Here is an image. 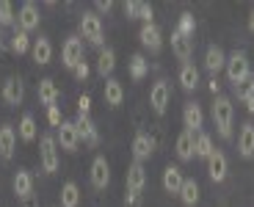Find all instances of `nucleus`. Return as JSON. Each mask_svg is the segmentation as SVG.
<instances>
[{"mask_svg": "<svg viewBox=\"0 0 254 207\" xmlns=\"http://www.w3.org/2000/svg\"><path fill=\"white\" fill-rule=\"evenodd\" d=\"M14 194H17V199H31V194H33V177H31V171H25V169H19L17 174H14Z\"/></svg>", "mask_w": 254, "mask_h": 207, "instance_id": "obj_23", "label": "nucleus"}, {"mask_svg": "<svg viewBox=\"0 0 254 207\" xmlns=\"http://www.w3.org/2000/svg\"><path fill=\"white\" fill-rule=\"evenodd\" d=\"M238 152L241 157H254V125L252 122H243L241 133H238Z\"/></svg>", "mask_w": 254, "mask_h": 207, "instance_id": "obj_20", "label": "nucleus"}, {"mask_svg": "<svg viewBox=\"0 0 254 207\" xmlns=\"http://www.w3.org/2000/svg\"><path fill=\"white\" fill-rule=\"evenodd\" d=\"M58 144H61V149L66 152H77V146H80V136H77V127L75 122H64L61 127H58Z\"/></svg>", "mask_w": 254, "mask_h": 207, "instance_id": "obj_15", "label": "nucleus"}, {"mask_svg": "<svg viewBox=\"0 0 254 207\" xmlns=\"http://www.w3.org/2000/svg\"><path fill=\"white\" fill-rule=\"evenodd\" d=\"M114 69H116V53H114V47H102L100 58H97V72L105 77V75H111Z\"/></svg>", "mask_w": 254, "mask_h": 207, "instance_id": "obj_28", "label": "nucleus"}, {"mask_svg": "<svg viewBox=\"0 0 254 207\" xmlns=\"http://www.w3.org/2000/svg\"><path fill=\"white\" fill-rule=\"evenodd\" d=\"M83 61V39L80 36H69L61 47V64L66 69H75Z\"/></svg>", "mask_w": 254, "mask_h": 207, "instance_id": "obj_6", "label": "nucleus"}, {"mask_svg": "<svg viewBox=\"0 0 254 207\" xmlns=\"http://www.w3.org/2000/svg\"><path fill=\"white\" fill-rule=\"evenodd\" d=\"M58 97H61V91H58L56 80H53V77H42V80H39V102L45 108H53L58 102Z\"/></svg>", "mask_w": 254, "mask_h": 207, "instance_id": "obj_21", "label": "nucleus"}, {"mask_svg": "<svg viewBox=\"0 0 254 207\" xmlns=\"http://www.w3.org/2000/svg\"><path fill=\"white\" fill-rule=\"evenodd\" d=\"M72 72H75V77H77V80H86V77L91 75V67H89V64H86V61H80V64H77L75 69H72Z\"/></svg>", "mask_w": 254, "mask_h": 207, "instance_id": "obj_42", "label": "nucleus"}, {"mask_svg": "<svg viewBox=\"0 0 254 207\" xmlns=\"http://www.w3.org/2000/svg\"><path fill=\"white\" fill-rule=\"evenodd\" d=\"M94 6H97V11H102V14H108L111 8H114V3H111V0H97Z\"/></svg>", "mask_w": 254, "mask_h": 207, "instance_id": "obj_44", "label": "nucleus"}, {"mask_svg": "<svg viewBox=\"0 0 254 207\" xmlns=\"http://www.w3.org/2000/svg\"><path fill=\"white\" fill-rule=\"evenodd\" d=\"M227 171H229V163H227V155L221 149H216L213 155L207 157V174L213 182H224L227 180Z\"/></svg>", "mask_w": 254, "mask_h": 207, "instance_id": "obj_14", "label": "nucleus"}, {"mask_svg": "<svg viewBox=\"0 0 254 207\" xmlns=\"http://www.w3.org/2000/svg\"><path fill=\"white\" fill-rule=\"evenodd\" d=\"M152 152H155V138L146 136V133H138L133 138V157L138 163H144L146 157H152Z\"/></svg>", "mask_w": 254, "mask_h": 207, "instance_id": "obj_19", "label": "nucleus"}, {"mask_svg": "<svg viewBox=\"0 0 254 207\" xmlns=\"http://www.w3.org/2000/svg\"><path fill=\"white\" fill-rule=\"evenodd\" d=\"M177 80H180V86L185 88V91H193V88L199 86V69L193 67V64H183L180 67V75H177Z\"/></svg>", "mask_w": 254, "mask_h": 207, "instance_id": "obj_26", "label": "nucleus"}, {"mask_svg": "<svg viewBox=\"0 0 254 207\" xmlns=\"http://www.w3.org/2000/svg\"><path fill=\"white\" fill-rule=\"evenodd\" d=\"M102 97H105V102H108L111 108H119L122 102H125V86H122V80L108 77V80H105V88H102Z\"/></svg>", "mask_w": 254, "mask_h": 207, "instance_id": "obj_22", "label": "nucleus"}, {"mask_svg": "<svg viewBox=\"0 0 254 207\" xmlns=\"http://www.w3.org/2000/svg\"><path fill=\"white\" fill-rule=\"evenodd\" d=\"M25 207H39V205H36V202H28V205H25Z\"/></svg>", "mask_w": 254, "mask_h": 207, "instance_id": "obj_47", "label": "nucleus"}, {"mask_svg": "<svg viewBox=\"0 0 254 207\" xmlns=\"http://www.w3.org/2000/svg\"><path fill=\"white\" fill-rule=\"evenodd\" d=\"M17 133H19V138L22 141H36V119H33V113H25L22 119H19V127H17Z\"/></svg>", "mask_w": 254, "mask_h": 207, "instance_id": "obj_31", "label": "nucleus"}, {"mask_svg": "<svg viewBox=\"0 0 254 207\" xmlns=\"http://www.w3.org/2000/svg\"><path fill=\"white\" fill-rule=\"evenodd\" d=\"M80 36L86 39V42L97 44V47L102 44V39H105V28H102V19L97 17L94 11H83V17H80Z\"/></svg>", "mask_w": 254, "mask_h": 207, "instance_id": "obj_4", "label": "nucleus"}, {"mask_svg": "<svg viewBox=\"0 0 254 207\" xmlns=\"http://www.w3.org/2000/svg\"><path fill=\"white\" fill-rule=\"evenodd\" d=\"M138 39H141V44H144L149 53H158L160 47H163V33H160V28L155 25V22H146V25H141Z\"/></svg>", "mask_w": 254, "mask_h": 207, "instance_id": "obj_12", "label": "nucleus"}, {"mask_svg": "<svg viewBox=\"0 0 254 207\" xmlns=\"http://www.w3.org/2000/svg\"><path fill=\"white\" fill-rule=\"evenodd\" d=\"M75 127H77V136H80V141H86L89 146H97V144H100V130H97V125H94V119H91V116H83V113H77Z\"/></svg>", "mask_w": 254, "mask_h": 207, "instance_id": "obj_9", "label": "nucleus"}, {"mask_svg": "<svg viewBox=\"0 0 254 207\" xmlns=\"http://www.w3.org/2000/svg\"><path fill=\"white\" fill-rule=\"evenodd\" d=\"M122 8H125V17L127 19L138 17V0H125V6H122Z\"/></svg>", "mask_w": 254, "mask_h": 207, "instance_id": "obj_39", "label": "nucleus"}, {"mask_svg": "<svg viewBox=\"0 0 254 207\" xmlns=\"http://www.w3.org/2000/svg\"><path fill=\"white\" fill-rule=\"evenodd\" d=\"M53 58V44L47 36H39L36 42H33V61L39 64V67H47Z\"/></svg>", "mask_w": 254, "mask_h": 207, "instance_id": "obj_25", "label": "nucleus"}, {"mask_svg": "<svg viewBox=\"0 0 254 207\" xmlns=\"http://www.w3.org/2000/svg\"><path fill=\"white\" fill-rule=\"evenodd\" d=\"M232 119H235L232 100L218 94L216 100H213V122H216L218 136H221V138H232Z\"/></svg>", "mask_w": 254, "mask_h": 207, "instance_id": "obj_2", "label": "nucleus"}, {"mask_svg": "<svg viewBox=\"0 0 254 207\" xmlns=\"http://www.w3.org/2000/svg\"><path fill=\"white\" fill-rule=\"evenodd\" d=\"M39 163L47 174L58 171V141L53 136H42L39 138Z\"/></svg>", "mask_w": 254, "mask_h": 207, "instance_id": "obj_3", "label": "nucleus"}, {"mask_svg": "<svg viewBox=\"0 0 254 207\" xmlns=\"http://www.w3.org/2000/svg\"><path fill=\"white\" fill-rule=\"evenodd\" d=\"M169 100H172V86L169 80H158L152 88H149V105L158 116H163L166 108H169Z\"/></svg>", "mask_w": 254, "mask_h": 207, "instance_id": "obj_5", "label": "nucleus"}, {"mask_svg": "<svg viewBox=\"0 0 254 207\" xmlns=\"http://www.w3.org/2000/svg\"><path fill=\"white\" fill-rule=\"evenodd\" d=\"M238 97L243 100L246 111L254 113V77H249V80H246V88H241V91H238Z\"/></svg>", "mask_w": 254, "mask_h": 207, "instance_id": "obj_37", "label": "nucleus"}, {"mask_svg": "<svg viewBox=\"0 0 254 207\" xmlns=\"http://www.w3.org/2000/svg\"><path fill=\"white\" fill-rule=\"evenodd\" d=\"M213 152H216V149H213V138H210L207 133H196V155L207 160Z\"/></svg>", "mask_w": 254, "mask_h": 207, "instance_id": "obj_34", "label": "nucleus"}, {"mask_svg": "<svg viewBox=\"0 0 254 207\" xmlns=\"http://www.w3.org/2000/svg\"><path fill=\"white\" fill-rule=\"evenodd\" d=\"M125 185H127V191H133V194H141V191H144V185H146V171H144V163L133 160V163L127 166Z\"/></svg>", "mask_w": 254, "mask_h": 207, "instance_id": "obj_13", "label": "nucleus"}, {"mask_svg": "<svg viewBox=\"0 0 254 207\" xmlns=\"http://www.w3.org/2000/svg\"><path fill=\"white\" fill-rule=\"evenodd\" d=\"M224 67H227V56H224V50L218 47V44H210L207 53H204V69L216 77Z\"/></svg>", "mask_w": 254, "mask_h": 207, "instance_id": "obj_16", "label": "nucleus"}, {"mask_svg": "<svg viewBox=\"0 0 254 207\" xmlns=\"http://www.w3.org/2000/svg\"><path fill=\"white\" fill-rule=\"evenodd\" d=\"M47 122H50L53 127H61V125H64V119H61V111H58V105L47 108Z\"/></svg>", "mask_w": 254, "mask_h": 207, "instance_id": "obj_38", "label": "nucleus"}, {"mask_svg": "<svg viewBox=\"0 0 254 207\" xmlns=\"http://www.w3.org/2000/svg\"><path fill=\"white\" fill-rule=\"evenodd\" d=\"M3 102L6 105H22V100H25V83H22V77H8L6 83H3Z\"/></svg>", "mask_w": 254, "mask_h": 207, "instance_id": "obj_8", "label": "nucleus"}, {"mask_svg": "<svg viewBox=\"0 0 254 207\" xmlns=\"http://www.w3.org/2000/svg\"><path fill=\"white\" fill-rule=\"evenodd\" d=\"M17 25V14H14V6L8 0H0V28Z\"/></svg>", "mask_w": 254, "mask_h": 207, "instance_id": "obj_35", "label": "nucleus"}, {"mask_svg": "<svg viewBox=\"0 0 254 207\" xmlns=\"http://www.w3.org/2000/svg\"><path fill=\"white\" fill-rule=\"evenodd\" d=\"M39 19H42V14H39L36 3H22V6H19V14H17V28L19 31H25V33L36 31Z\"/></svg>", "mask_w": 254, "mask_h": 207, "instance_id": "obj_7", "label": "nucleus"}, {"mask_svg": "<svg viewBox=\"0 0 254 207\" xmlns=\"http://www.w3.org/2000/svg\"><path fill=\"white\" fill-rule=\"evenodd\" d=\"M193 155H196V133L183 130L177 136V157L180 160H193Z\"/></svg>", "mask_w": 254, "mask_h": 207, "instance_id": "obj_18", "label": "nucleus"}, {"mask_svg": "<svg viewBox=\"0 0 254 207\" xmlns=\"http://www.w3.org/2000/svg\"><path fill=\"white\" fill-rule=\"evenodd\" d=\"M249 31L254 33V11H252V17H249Z\"/></svg>", "mask_w": 254, "mask_h": 207, "instance_id": "obj_46", "label": "nucleus"}, {"mask_svg": "<svg viewBox=\"0 0 254 207\" xmlns=\"http://www.w3.org/2000/svg\"><path fill=\"white\" fill-rule=\"evenodd\" d=\"M108 182H111V166L102 155H97L94 163H91V185H94L97 191H105Z\"/></svg>", "mask_w": 254, "mask_h": 207, "instance_id": "obj_10", "label": "nucleus"}, {"mask_svg": "<svg viewBox=\"0 0 254 207\" xmlns=\"http://www.w3.org/2000/svg\"><path fill=\"white\" fill-rule=\"evenodd\" d=\"M135 19H144V25L152 22V6H149V3H138V17Z\"/></svg>", "mask_w": 254, "mask_h": 207, "instance_id": "obj_41", "label": "nucleus"}, {"mask_svg": "<svg viewBox=\"0 0 254 207\" xmlns=\"http://www.w3.org/2000/svg\"><path fill=\"white\" fill-rule=\"evenodd\" d=\"M183 122H185V130L190 133H202V125H204V113H202V105L199 102H185L183 108Z\"/></svg>", "mask_w": 254, "mask_h": 207, "instance_id": "obj_11", "label": "nucleus"}, {"mask_svg": "<svg viewBox=\"0 0 254 207\" xmlns=\"http://www.w3.org/2000/svg\"><path fill=\"white\" fill-rule=\"evenodd\" d=\"M227 80L235 86V91H241L243 88V83L252 77V67H249V56L243 50H235L232 56L227 58Z\"/></svg>", "mask_w": 254, "mask_h": 207, "instance_id": "obj_1", "label": "nucleus"}, {"mask_svg": "<svg viewBox=\"0 0 254 207\" xmlns=\"http://www.w3.org/2000/svg\"><path fill=\"white\" fill-rule=\"evenodd\" d=\"M89 111H91V97L89 94H80V97H77V113L89 116Z\"/></svg>", "mask_w": 254, "mask_h": 207, "instance_id": "obj_40", "label": "nucleus"}, {"mask_svg": "<svg viewBox=\"0 0 254 207\" xmlns=\"http://www.w3.org/2000/svg\"><path fill=\"white\" fill-rule=\"evenodd\" d=\"M125 207H141V194L127 191V194H125Z\"/></svg>", "mask_w": 254, "mask_h": 207, "instance_id": "obj_43", "label": "nucleus"}, {"mask_svg": "<svg viewBox=\"0 0 254 207\" xmlns=\"http://www.w3.org/2000/svg\"><path fill=\"white\" fill-rule=\"evenodd\" d=\"M172 50H174V56H177L183 64H188V61H190V50H193V44H190V39H185L183 33L174 31V33H172Z\"/></svg>", "mask_w": 254, "mask_h": 207, "instance_id": "obj_27", "label": "nucleus"}, {"mask_svg": "<svg viewBox=\"0 0 254 207\" xmlns=\"http://www.w3.org/2000/svg\"><path fill=\"white\" fill-rule=\"evenodd\" d=\"M183 171H180V166H166L163 169V188L169 191V194H180V188H183Z\"/></svg>", "mask_w": 254, "mask_h": 207, "instance_id": "obj_24", "label": "nucleus"}, {"mask_svg": "<svg viewBox=\"0 0 254 207\" xmlns=\"http://www.w3.org/2000/svg\"><path fill=\"white\" fill-rule=\"evenodd\" d=\"M146 69H149V64H146V58L141 56V53H135V56L130 58V75H133L135 80H141V77L146 75Z\"/></svg>", "mask_w": 254, "mask_h": 207, "instance_id": "obj_36", "label": "nucleus"}, {"mask_svg": "<svg viewBox=\"0 0 254 207\" xmlns=\"http://www.w3.org/2000/svg\"><path fill=\"white\" fill-rule=\"evenodd\" d=\"M193 31H196V19H193V14H180V19H177V33H183L185 39H190L193 36Z\"/></svg>", "mask_w": 254, "mask_h": 207, "instance_id": "obj_33", "label": "nucleus"}, {"mask_svg": "<svg viewBox=\"0 0 254 207\" xmlns=\"http://www.w3.org/2000/svg\"><path fill=\"white\" fill-rule=\"evenodd\" d=\"M28 47H31V39H28V33L19 31V28H14V36H11V42H8V50L17 53V56H22V53H28Z\"/></svg>", "mask_w": 254, "mask_h": 207, "instance_id": "obj_32", "label": "nucleus"}, {"mask_svg": "<svg viewBox=\"0 0 254 207\" xmlns=\"http://www.w3.org/2000/svg\"><path fill=\"white\" fill-rule=\"evenodd\" d=\"M80 205V188H77V182H64L61 188V207H77Z\"/></svg>", "mask_w": 254, "mask_h": 207, "instance_id": "obj_30", "label": "nucleus"}, {"mask_svg": "<svg viewBox=\"0 0 254 207\" xmlns=\"http://www.w3.org/2000/svg\"><path fill=\"white\" fill-rule=\"evenodd\" d=\"M14 149H17V130H14V125H3L0 127V157L11 160Z\"/></svg>", "mask_w": 254, "mask_h": 207, "instance_id": "obj_17", "label": "nucleus"}, {"mask_svg": "<svg viewBox=\"0 0 254 207\" xmlns=\"http://www.w3.org/2000/svg\"><path fill=\"white\" fill-rule=\"evenodd\" d=\"M207 88H210V94H213V97H218V91H221V83H218V77H210Z\"/></svg>", "mask_w": 254, "mask_h": 207, "instance_id": "obj_45", "label": "nucleus"}, {"mask_svg": "<svg viewBox=\"0 0 254 207\" xmlns=\"http://www.w3.org/2000/svg\"><path fill=\"white\" fill-rule=\"evenodd\" d=\"M180 199H183L185 207H193V205H196V202H199V182L185 177L183 188H180Z\"/></svg>", "mask_w": 254, "mask_h": 207, "instance_id": "obj_29", "label": "nucleus"}]
</instances>
